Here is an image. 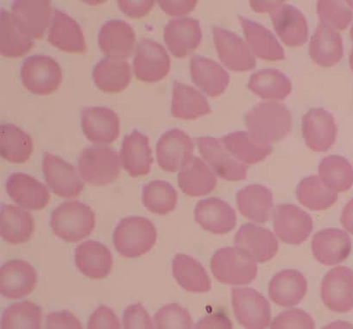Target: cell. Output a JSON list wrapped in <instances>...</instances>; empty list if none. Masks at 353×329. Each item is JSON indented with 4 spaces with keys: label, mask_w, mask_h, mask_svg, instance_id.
<instances>
[{
    "label": "cell",
    "mask_w": 353,
    "mask_h": 329,
    "mask_svg": "<svg viewBox=\"0 0 353 329\" xmlns=\"http://www.w3.org/2000/svg\"><path fill=\"white\" fill-rule=\"evenodd\" d=\"M154 324L157 329H190L193 321L188 310L179 303H171L162 307L154 315Z\"/></svg>",
    "instance_id": "c3c4849f"
},
{
    "label": "cell",
    "mask_w": 353,
    "mask_h": 329,
    "mask_svg": "<svg viewBox=\"0 0 353 329\" xmlns=\"http://www.w3.org/2000/svg\"><path fill=\"white\" fill-rule=\"evenodd\" d=\"M120 321L117 315L110 308L100 306L90 317L89 329H119Z\"/></svg>",
    "instance_id": "816d5d0a"
},
{
    "label": "cell",
    "mask_w": 353,
    "mask_h": 329,
    "mask_svg": "<svg viewBox=\"0 0 353 329\" xmlns=\"http://www.w3.org/2000/svg\"><path fill=\"white\" fill-rule=\"evenodd\" d=\"M170 68V57L161 43L146 38L138 41L134 58V71L138 79L150 83L160 81Z\"/></svg>",
    "instance_id": "52a82bcc"
},
{
    "label": "cell",
    "mask_w": 353,
    "mask_h": 329,
    "mask_svg": "<svg viewBox=\"0 0 353 329\" xmlns=\"http://www.w3.org/2000/svg\"><path fill=\"white\" fill-rule=\"evenodd\" d=\"M283 3H285V1H251L250 5L255 12H270L271 14Z\"/></svg>",
    "instance_id": "680465c9"
},
{
    "label": "cell",
    "mask_w": 353,
    "mask_h": 329,
    "mask_svg": "<svg viewBox=\"0 0 353 329\" xmlns=\"http://www.w3.org/2000/svg\"><path fill=\"white\" fill-rule=\"evenodd\" d=\"M309 53L321 67L336 65L343 57V41L340 33L327 24L320 23L311 37Z\"/></svg>",
    "instance_id": "f1b7e54d"
},
{
    "label": "cell",
    "mask_w": 353,
    "mask_h": 329,
    "mask_svg": "<svg viewBox=\"0 0 353 329\" xmlns=\"http://www.w3.org/2000/svg\"><path fill=\"white\" fill-rule=\"evenodd\" d=\"M234 316L242 326L261 329L268 327L272 318L271 306L265 297L251 288L232 290Z\"/></svg>",
    "instance_id": "ba28073f"
},
{
    "label": "cell",
    "mask_w": 353,
    "mask_h": 329,
    "mask_svg": "<svg viewBox=\"0 0 353 329\" xmlns=\"http://www.w3.org/2000/svg\"><path fill=\"white\" fill-rule=\"evenodd\" d=\"M319 175L324 185L335 192H347L353 185V168L340 155L324 158L319 166Z\"/></svg>",
    "instance_id": "7bdbcfd3"
},
{
    "label": "cell",
    "mask_w": 353,
    "mask_h": 329,
    "mask_svg": "<svg viewBox=\"0 0 353 329\" xmlns=\"http://www.w3.org/2000/svg\"><path fill=\"white\" fill-rule=\"evenodd\" d=\"M350 34H351L352 39V41H353V24H352V29H351V31H350Z\"/></svg>",
    "instance_id": "94428289"
},
{
    "label": "cell",
    "mask_w": 353,
    "mask_h": 329,
    "mask_svg": "<svg viewBox=\"0 0 353 329\" xmlns=\"http://www.w3.org/2000/svg\"><path fill=\"white\" fill-rule=\"evenodd\" d=\"M302 130L307 146L326 152L336 141L337 126L333 115L323 108H312L303 117Z\"/></svg>",
    "instance_id": "4fadbf2b"
},
{
    "label": "cell",
    "mask_w": 353,
    "mask_h": 329,
    "mask_svg": "<svg viewBox=\"0 0 353 329\" xmlns=\"http://www.w3.org/2000/svg\"><path fill=\"white\" fill-rule=\"evenodd\" d=\"M159 5L165 12L170 16H182L192 12L197 5L196 0H183V1H159Z\"/></svg>",
    "instance_id": "11a10c76"
},
{
    "label": "cell",
    "mask_w": 353,
    "mask_h": 329,
    "mask_svg": "<svg viewBox=\"0 0 353 329\" xmlns=\"http://www.w3.org/2000/svg\"><path fill=\"white\" fill-rule=\"evenodd\" d=\"M344 1H326L321 0L317 2V13L321 23L327 24L334 30H344L353 19V12L350 6Z\"/></svg>",
    "instance_id": "7dc6e473"
},
{
    "label": "cell",
    "mask_w": 353,
    "mask_h": 329,
    "mask_svg": "<svg viewBox=\"0 0 353 329\" xmlns=\"http://www.w3.org/2000/svg\"><path fill=\"white\" fill-rule=\"evenodd\" d=\"M172 275L183 289L193 293H205L211 289L209 275L200 263L189 255H176L172 261Z\"/></svg>",
    "instance_id": "74e56055"
},
{
    "label": "cell",
    "mask_w": 353,
    "mask_h": 329,
    "mask_svg": "<svg viewBox=\"0 0 353 329\" xmlns=\"http://www.w3.org/2000/svg\"><path fill=\"white\" fill-rule=\"evenodd\" d=\"M6 190L14 202L28 210L44 209L51 197L43 183L22 172L13 173L9 177L6 181Z\"/></svg>",
    "instance_id": "44dd1931"
},
{
    "label": "cell",
    "mask_w": 353,
    "mask_h": 329,
    "mask_svg": "<svg viewBox=\"0 0 353 329\" xmlns=\"http://www.w3.org/2000/svg\"><path fill=\"white\" fill-rule=\"evenodd\" d=\"M245 123L252 137L264 143H276L292 130V115L283 103L263 102L245 114Z\"/></svg>",
    "instance_id": "6da1fadb"
},
{
    "label": "cell",
    "mask_w": 353,
    "mask_h": 329,
    "mask_svg": "<svg viewBox=\"0 0 353 329\" xmlns=\"http://www.w3.org/2000/svg\"><path fill=\"white\" fill-rule=\"evenodd\" d=\"M273 226L280 240L290 245H300L313 230L309 214L293 204H279L273 212Z\"/></svg>",
    "instance_id": "9c48e42d"
},
{
    "label": "cell",
    "mask_w": 353,
    "mask_h": 329,
    "mask_svg": "<svg viewBox=\"0 0 353 329\" xmlns=\"http://www.w3.org/2000/svg\"><path fill=\"white\" fill-rule=\"evenodd\" d=\"M34 39L23 32L13 14L5 9L0 15V52L6 57H21L34 47Z\"/></svg>",
    "instance_id": "ab89813d"
},
{
    "label": "cell",
    "mask_w": 353,
    "mask_h": 329,
    "mask_svg": "<svg viewBox=\"0 0 353 329\" xmlns=\"http://www.w3.org/2000/svg\"><path fill=\"white\" fill-rule=\"evenodd\" d=\"M312 251L314 258L321 264H340L351 254V238L338 228H327L314 235Z\"/></svg>",
    "instance_id": "cb8c5ba5"
},
{
    "label": "cell",
    "mask_w": 353,
    "mask_h": 329,
    "mask_svg": "<svg viewBox=\"0 0 353 329\" xmlns=\"http://www.w3.org/2000/svg\"><path fill=\"white\" fill-rule=\"evenodd\" d=\"M234 245L259 263L271 261L279 250L275 235L254 223L242 225L235 235Z\"/></svg>",
    "instance_id": "2e32d148"
},
{
    "label": "cell",
    "mask_w": 353,
    "mask_h": 329,
    "mask_svg": "<svg viewBox=\"0 0 353 329\" xmlns=\"http://www.w3.org/2000/svg\"><path fill=\"white\" fill-rule=\"evenodd\" d=\"M321 295L325 306L334 312L353 309V271L347 266L332 269L321 283Z\"/></svg>",
    "instance_id": "30bf717a"
},
{
    "label": "cell",
    "mask_w": 353,
    "mask_h": 329,
    "mask_svg": "<svg viewBox=\"0 0 353 329\" xmlns=\"http://www.w3.org/2000/svg\"><path fill=\"white\" fill-rule=\"evenodd\" d=\"M120 158L131 177L147 175L154 162L148 137L137 130L124 137Z\"/></svg>",
    "instance_id": "4316f807"
},
{
    "label": "cell",
    "mask_w": 353,
    "mask_h": 329,
    "mask_svg": "<svg viewBox=\"0 0 353 329\" xmlns=\"http://www.w3.org/2000/svg\"><path fill=\"white\" fill-rule=\"evenodd\" d=\"M75 264L83 275L92 279H103L112 272L113 257L106 246L88 241L75 250Z\"/></svg>",
    "instance_id": "83f0119b"
},
{
    "label": "cell",
    "mask_w": 353,
    "mask_h": 329,
    "mask_svg": "<svg viewBox=\"0 0 353 329\" xmlns=\"http://www.w3.org/2000/svg\"><path fill=\"white\" fill-rule=\"evenodd\" d=\"M211 112L209 103L202 93L183 83L174 82L171 107L172 116L176 119L192 120Z\"/></svg>",
    "instance_id": "f35d334b"
},
{
    "label": "cell",
    "mask_w": 353,
    "mask_h": 329,
    "mask_svg": "<svg viewBox=\"0 0 353 329\" xmlns=\"http://www.w3.org/2000/svg\"><path fill=\"white\" fill-rule=\"evenodd\" d=\"M36 269L22 259L7 261L0 269V292L9 299H19L30 295L36 288Z\"/></svg>",
    "instance_id": "e0dca14e"
},
{
    "label": "cell",
    "mask_w": 353,
    "mask_h": 329,
    "mask_svg": "<svg viewBox=\"0 0 353 329\" xmlns=\"http://www.w3.org/2000/svg\"><path fill=\"white\" fill-rule=\"evenodd\" d=\"M248 88L265 99L283 100L292 91V81L276 69H263L252 74Z\"/></svg>",
    "instance_id": "b9f144b4"
},
{
    "label": "cell",
    "mask_w": 353,
    "mask_h": 329,
    "mask_svg": "<svg viewBox=\"0 0 353 329\" xmlns=\"http://www.w3.org/2000/svg\"><path fill=\"white\" fill-rule=\"evenodd\" d=\"M307 292V282L296 270H283L269 283V297L282 307H293L302 302Z\"/></svg>",
    "instance_id": "f546056e"
},
{
    "label": "cell",
    "mask_w": 353,
    "mask_h": 329,
    "mask_svg": "<svg viewBox=\"0 0 353 329\" xmlns=\"http://www.w3.org/2000/svg\"><path fill=\"white\" fill-rule=\"evenodd\" d=\"M43 166L45 179L54 194L64 199L81 195L85 185L74 166L63 159L45 153Z\"/></svg>",
    "instance_id": "7c38bea8"
},
{
    "label": "cell",
    "mask_w": 353,
    "mask_h": 329,
    "mask_svg": "<svg viewBox=\"0 0 353 329\" xmlns=\"http://www.w3.org/2000/svg\"><path fill=\"white\" fill-rule=\"evenodd\" d=\"M21 79L24 88L34 94H51L57 91L62 81L61 68L48 55H33L23 61Z\"/></svg>",
    "instance_id": "8992f818"
},
{
    "label": "cell",
    "mask_w": 353,
    "mask_h": 329,
    "mask_svg": "<svg viewBox=\"0 0 353 329\" xmlns=\"http://www.w3.org/2000/svg\"><path fill=\"white\" fill-rule=\"evenodd\" d=\"M296 197L301 204L311 210L328 209L337 202V192L328 189L317 176L304 178L296 188Z\"/></svg>",
    "instance_id": "ee69618b"
},
{
    "label": "cell",
    "mask_w": 353,
    "mask_h": 329,
    "mask_svg": "<svg viewBox=\"0 0 353 329\" xmlns=\"http://www.w3.org/2000/svg\"><path fill=\"white\" fill-rule=\"evenodd\" d=\"M136 39L133 28L121 19L108 21L101 27L99 34V47L108 57H130Z\"/></svg>",
    "instance_id": "d4e9b609"
},
{
    "label": "cell",
    "mask_w": 353,
    "mask_h": 329,
    "mask_svg": "<svg viewBox=\"0 0 353 329\" xmlns=\"http://www.w3.org/2000/svg\"><path fill=\"white\" fill-rule=\"evenodd\" d=\"M240 212L254 223H264L269 221L273 209L271 190L264 186L251 185L241 189L236 195Z\"/></svg>",
    "instance_id": "d590c367"
},
{
    "label": "cell",
    "mask_w": 353,
    "mask_h": 329,
    "mask_svg": "<svg viewBox=\"0 0 353 329\" xmlns=\"http://www.w3.org/2000/svg\"><path fill=\"white\" fill-rule=\"evenodd\" d=\"M95 214L88 204L79 201H67L52 212L50 226L54 233L68 242L88 238L95 228Z\"/></svg>",
    "instance_id": "7a4b0ae2"
},
{
    "label": "cell",
    "mask_w": 353,
    "mask_h": 329,
    "mask_svg": "<svg viewBox=\"0 0 353 329\" xmlns=\"http://www.w3.org/2000/svg\"><path fill=\"white\" fill-rule=\"evenodd\" d=\"M12 14L21 30L33 39H41L50 26L51 2L48 0H19Z\"/></svg>",
    "instance_id": "603a6c76"
},
{
    "label": "cell",
    "mask_w": 353,
    "mask_h": 329,
    "mask_svg": "<svg viewBox=\"0 0 353 329\" xmlns=\"http://www.w3.org/2000/svg\"><path fill=\"white\" fill-rule=\"evenodd\" d=\"M194 213L196 223L210 233H230L236 226L235 210L230 204L217 197L199 201Z\"/></svg>",
    "instance_id": "ffe728a7"
},
{
    "label": "cell",
    "mask_w": 353,
    "mask_h": 329,
    "mask_svg": "<svg viewBox=\"0 0 353 329\" xmlns=\"http://www.w3.org/2000/svg\"><path fill=\"white\" fill-rule=\"evenodd\" d=\"M157 230L147 218H123L114 230L113 241L117 251L126 258L141 257L154 248Z\"/></svg>",
    "instance_id": "3957f363"
},
{
    "label": "cell",
    "mask_w": 353,
    "mask_h": 329,
    "mask_svg": "<svg viewBox=\"0 0 353 329\" xmlns=\"http://www.w3.org/2000/svg\"><path fill=\"white\" fill-rule=\"evenodd\" d=\"M132 72L129 62L121 58L105 57L96 64L92 78L103 92L117 93L130 85Z\"/></svg>",
    "instance_id": "d6a6232c"
},
{
    "label": "cell",
    "mask_w": 353,
    "mask_h": 329,
    "mask_svg": "<svg viewBox=\"0 0 353 329\" xmlns=\"http://www.w3.org/2000/svg\"><path fill=\"white\" fill-rule=\"evenodd\" d=\"M201 155L221 179L241 181L247 177V166L234 159L224 145L216 138L202 137L196 139Z\"/></svg>",
    "instance_id": "5bb4252c"
},
{
    "label": "cell",
    "mask_w": 353,
    "mask_h": 329,
    "mask_svg": "<svg viewBox=\"0 0 353 329\" xmlns=\"http://www.w3.org/2000/svg\"><path fill=\"white\" fill-rule=\"evenodd\" d=\"M273 27L287 46H302L309 38V26L303 14L295 6L283 3L271 13Z\"/></svg>",
    "instance_id": "7402d4cb"
},
{
    "label": "cell",
    "mask_w": 353,
    "mask_h": 329,
    "mask_svg": "<svg viewBox=\"0 0 353 329\" xmlns=\"http://www.w3.org/2000/svg\"><path fill=\"white\" fill-rule=\"evenodd\" d=\"M33 152V141L29 134L13 123L0 126V154L14 164H23Z\"/></svg>",
    "instance_id": "60d3db41"
},
{
    "label": "cell",
    "mask_w": 353,
    "mask_h": 329,
    "mask_svg": "<svg viewBox=\"0 0 353 329\" xmlns=\"http://www.w3.org/2000/svg\"><path fill=\"white\" fill-rule=\"evenodd\" d=\"M237 17L254 54L269 61L285 60V50L271 31L247 17L241 15H237Z\"/></svg>",
    "instance_id": "836d02e7"
},
{
    "label": "cell",
    "mask_w": 353,
    "mask_h": 329,
    "mask_svg": "<svg viewBox=\"0 0 353 329\" xmlns=\"http://www.w3.org/2000/svg\"><path fill=\"white\" fill-rule=\"evenodd\" d=\"M199 21L192 17L172 19L164 30V39L174 57L183 58L192 54L202 41Z\"/></svg>",
    "instance_id": "d6986e66"
},
{
    "label": "cell",
    "mask_w": 353,
    "mask_h": 329,
    "mask_svg": "<svg viewBox=\"0 0 353 329\" xmlns=\"http://www.w3.org/2000/svg\"><path fill=\"white\" fill-rule=\"evenodd\" d=\"M79 175L94 186H105L119 179L121 164L119 154L105 145L85 148L78 159Z\"/></svg>",
    "instance_id": "277c9868"
},
{
    "label": "cell",
    "mask_w": 353,
    "mask_h": 329,
    "mask_svg": "<svg viewBox=\"0 0 353 329\" xmlns=\"http://www.w3.org/2000/svg\"><path fill=\"white\" fill-rule=\"evenodd\" d=\"M83 132L90 141L112 144L120 134V120L117 114L107 107H88L81 112Z\"/></svg>",
    "instance_id": "9a60e30c"
},
{
    "label": "cell",
    "mask_w": 353,
    "mask_h": 329,
    "mask_svg": "<svg viewBox=\"0 0 353 329\" xmlns=\"http://www.w3.org/2000/svg\"><path fill=\"white\" fill-rule=\"evenodd\" d=\"M193 151L194 143L188 134L179 129L168 130L158 141L159 166L165 172H175L192 157Z\"/></svg>",
    "instance_id": "ac0fdd59"
},
{
    "label": "cell",
    "mask_w": 353,
    "mask_h": 329,
    "mask_svg": "<svg viewBox=\"0 0 353 329\" xmlns=\"http://www.w3.org/2000/svg\"><path fill=\"white\" fill-rule=\"evenodd\" d=\"M143 202L151 212L163 216L175 210L178 193L170 183L154 180L143 187Z\"/></svg>",
    "instance_id": "f6af8a7d"
},
{
    "label": "cell",
    "mask_w": 353,
    "mask_h": 329,
    "mask_svg": "<svg viewBox=\"0 0 353 329\" xmlns=\"http://www.w3.org/2000/svg\"><path fill=\"white\" fill-rule=\"evenodd\" d=\"M211 271L218 281L226 285H248L257 276L258 266L254 259L238 248H223L214 252Z\"/></svg>",
    "instance_id": "5b68a950"
},
{
    "label": "cell",
    "mask_w": 353,
    "mask_h": 329,
    "mask_svg": "<svg viewBox=\"0 0 353 329\" xmlns=\"http://www.w3.org/2000/svg\"><path fill=\"white\" fill-rule=\"evenodd\" d=\"M341 221L345 230L353 235V199L342 211Z\"/></svg>",
    "instance_id": "6f0895ef"
},
{
    "label": "cell",
    "mask_w": 353,
    "mask_h": 329,
    "mask_svg": "<svg viewBox=\"0 0 353 329\" xmlns=\"http://www.w3.org/2000/svg\"><path fill=\"white\" fill-rule=\"evenodd\" d=\"M43 312L30 301H23L7 308L2 317L3 329H39Z\"/></svg>",
    "instance_id": "bcb514c9"
},
{
    "label": "cell",
    "mask_w": 353,
    "mask_h": 329,
    "mask_svg": "<svg viewBox=\"0 0 353 329\" xmlns=\"http://www.w3.org/2000/svg\"><path fill=\"white\" fill-rule=\"evenodd\" d=\"M119 8L123 10L126 15L133 17V19H140L147 15L154 6L153 0H138V1H123L120 0L117 1Z\"/></svg>",
    "instance_id": "db71d44e"
},
{
    "label": "cell",
    "mask_w": 353,
    "mask_h": 329,
    "mask_svg": "<svg viewBox=\"0 0 353 329\" xmlns=\"http://www.w3.org/2000/svg\"><path fill=\"white\" fill-rule=\"evenodd\" d=\"M196 328H232L231 321L221 315L206 317L197 323Z\"/></svg>",
    "instance_id": "9f6ffc18"
},
{
    "label": "cell",
    "mask_w": 353,
    "mask_h": 329,
    "mask_svg": "<svg viewBox=\"0 0 353 329\" xmlns=\"http://www.w3.org/2000/svg\"><path fill=\"white\" fill-rule=\"evenodd\" d=\"M34 220L23 208L3 204L0 215V234L9 243H26L32 237Z\"/></svg>",
    "instance_id": "e575fe53"
},
{
    "label": "cell",
    "mask_w": 353,
    "mask_h": 329,
    "mask_svg": "<svg viewBox=\"0 0 353 329\" xmlns=\"http://www.w3.org/2000/svg\"><path fill=\"white\" fill-rule=\"evenodd\" d=\"M123 324L125 329L154 328L150 314L141 303L133 304L124 310Z\"/></svg>",
    "instance_id": "f907efd6"
},
{
    "label": "cell",
    "mask_w": 353,
    "mask_h": 329,
    "mask_svg": "<svg viewBox=\"0 0 353 329\" xmlns=\"http://www.w3.org/2000/svg\"><path fill=\"white\" fill-rule=\"evenodd\" d=\"M48 41L68 53L83 54L88 50L84 33L79 24L67 13L55 10Z\"/></svg>",
    "instance_id": "484cf974"
},
{
    "label": "cell",
    "mask_w": 353,
    "mask_h": 329,
    "mask_svg": "<svg viewBox=\"0 0 353 329\" xmlns=\"http://www.w3.org/2000/svg\"><path fill=\"white\" fill-rule=\"evenodd\" d=\"M221 141L231 155L248 165L264 161L273 150L271 144L255 139L243 131L228 134Z\"/></svg>",
    "instance_id": "8d00e7d4"
},
{
    "label": "cell",
    "mask_w": 353,
    "mask_h": 329,
    "mask_svg": "<svg viewBox=\"0 0 353 329\" xmlns=\"http://www.w3.org/2000/svg\"><path fill=\"white\" fill-rule=\"evenodd\" d=\"M190 68L192 81L210 97L223 94L230 84V74L209 58L196 55L190 60Z\"/></svg>",
    "instance_id": "4dcf8cb0"
},
{
    "label": "cell",
    "mask_w": 353,
    "mask_h": 329,
    "mask_svg": "<svg viewBox=\"0 0 353 329\" xmlns=\"http://www.w3.org/2000/svg\"><path fill=\"white\" fill-rule=\"evenodd\" d=\"M178 183L187 196L201 197L213 192L216 186V178L209 166L192 155L180 169Z\"/></svg>",
    "instance_id": "1f68e13d"
},
{
    "label": "cell",
    "mask_w": 353,
    "mask_h": 329,
    "mask_svg": "<svg viewBox=\"0 0 353 329\" xmlns=\"http://www.w3.org/2000/svg\"><path fill=\"white\" fill-rule=\"evenodd\" d=\"M48 329L74 328L81 329L82 325L78 318L68 310L59 311L48 315L46 320Z\"/></svg>",
    "instance_id": "f5cc1de1"
},
{
    "label": "cell",
    "mask_w": 353,
    "mask_h": 329,
    "mask_svg": "<svg viewBox=\"0 0 353 329\" xmlns=\"http://www.w3.org/2000/svg\"><path fill=\"white\" fill-rule=\"evenodd\" d=\"M348 5H350L352 7H353V1H345Z\"/></svg>",
    "instance_id": "6125c7cd"
},
{
    "label": "cell",
    "mask_w": 353,
    "mask_h": 329,
    "mask_svg": "<svg viewBox=\"0 0 353 329\" xmlns=\"http://www.w3.org/2000/svg\"><path fill=\"white\" fill-rule=\"evenodd\" d=\"M214 45L221 63L234 72H247L256 67V61L248 44L238 34L221 27H214Z\"/></svg>",
    "instance_id": "8fae6325"
},
{
    "label": "cell",
    "mask_w": 353,
    "mask_h": 329,
    "mask_svg": "<svg viewBox=\"0 0 353 329\" xmlns=\"http://www.w3.org/2000/svg\"><path fill=\"white\" fill-rule=\"evenodd\" d=\"M349 63H350L352 70L353 71V47L352 48L350 58H349Z\"/></svg>",
    "instance_id": "91938a15"
},
{
    "label": "cell",
    "mask_w": 353,
    "mask_h": 329,
    "mask_svg": "<svg viewBox=\"0 0 353 329\" xmlns=\"http://www.w3.org/2000/svg\"><path fill=\"white\" fill-rule=\"evenodd\" d=\"M271 328H314V321L309 314L299 309H293L280 313L273 320Z\"/></svg>",
    "instance_id": "681fc988"
}]
</instances>
